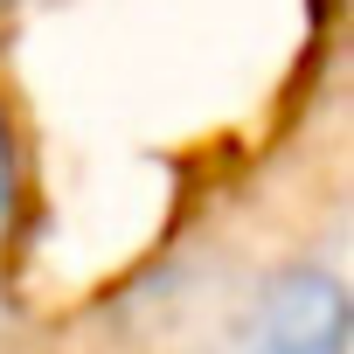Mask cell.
Listing matches in <instances>:
<instances>
[{"mask_svg": "<svg viewBox=\"0 0 354 354\" xmlns=\"http://www.w3.org/2000/svg\"><path fill=\"white\" fill-rule=\"evenodd\" d=\"M243 354H347V292L333 271H278L243 326Z\"/></svg>", "mask_w": 354, "mask_h": 354, "instance_id": "obj_1", "label": "cell"}, {"mask_svg": "<svg viewBox=\"0 0 354 354\" xmlns=\"http://www.w3.org/2000/svg\"><path fill=\"white\" fill-rule=\"evenodd\" d=\"M15 209V153H8V125H0V223Z\"/></svg>", "mask_w": 354, "mask_h": 354, "instance_id": "obj_2", "label": "cell"}]
</instances>
